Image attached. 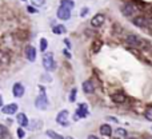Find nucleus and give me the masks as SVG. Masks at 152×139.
I'll use <instances>...</instances> for the list:
<instances>
[{
	"label": "nucleus",
	"instance_id": "obj_1",
	"mask_svg": "<svg viewBox=\"0 0 152 139\" xmlns=\"http://www.w3.org/2000/svg\"><path fill=\"white\" fill-rule=\"evenodd\" d=\"M40 91H41V94L36 98L35 106H36V108H39V110H45V108L48 107V99H47V96H45L44 88H43L41 86H40Z\"/></svg>",
	"mask_w": 152,
	"mask_h": 139
},
{
	"label": "nucleus",
	"instance_id": "obj_2",
	"mask_svg": "<svg viewBox=\"0 0 152 139\" xmlns=\"http://www.w3.org/2000/svg\"><path fill=\"white\" fill-rule=\"evenodd\" d=\"M43 66H44V68L47 70L48 72H51V71H54L55 70V60H54V55H52V52H48V54L44 55V58H43Z\"/></svg>",
	"mask_w": 152,
	"mask_h": 139
},
{
	"label": "nucleus",
	"instance_id": "obj_3",
	"mask_svg": "<svg viewBox=\"0 0 152 139\" xmlns=\"http://www.w3.org/2000/svg\"><path fill=\"white\" fill-rule=\"evenodd\" d=\"M126 41L130 46H132V47H142V46L144 44V41H143L137 35H133V34L128 35V36L126 38Z\"/></svg>",
	"mask_w": 152,
	"mask_h": 139
},
{
	"label": "nucleus",
	"instance_id": "obj_4",
	"mask_svg": "<svg viewBox=\"0 0 152 139\" xmlns=\"http://www.w3.org/2000/svg\"><path fill=\"white\" fill-rule=\"evenodd\" d=\"M105 22V16L103 13H98L91 19V25L93 28H98V27H101Z\"/></svg>",
	"mask_w": 152,
	"mask_h": 139
},
{
	"label": "nucleus",
	"instance_id": "obj_5",
	"mask_svg": "<svg viewBox=\"0 0 152 139\" xmlns=\"http://www.w3.org/2000/svg\"><path fill=\"white\" fill-rule=\"evenodd\" d=\"M121 12H123L124 16H132L136 12V7H135L133 3H126L121 7Z\"/></svg>",
	"mask_w": 152,
	"mask_h": 139
},
{
	"label": "nucleus",
	"instance_id": "obj_6",
	"mask_svg": "<svg viewBox=\"0 0 152 139\" xmlns=\"http://www.w3.org/2000/svg\"><path fill=\"white\" fill-rule=\"evenodd\" d=\"M132 23L136 25V27H140V28L148 27V18H147V16H135L132 19Z\"/></svg>",
	"mask_w": 152,
	"mask_h": 139
},
{
	"label": "nucleus",
	"instance_id": "obj_7",
	"mask_svg": "<svg viewBox=\"0 0 152 139\" xmlns=\"http://www.w3.org/2000/svg\"><path fill=\"white\" fill-rule=\"evenodd\" d=\"M25 92V88H24V86L22 84V83H15L12 87V94L15 98H22L23 95H24Z\"/></svg>",
	"mask_w": 152,
	"mask_h": 139
},
{
	"label": "nucleus",
	"instance_id": "obj_8",
	"mask_svg": "<svg viewBox=\"0 0 152 139\" xmlns=\"http://www.w3.org/2000/svg\"><path fill=\"white\" fill-rule=\"evenodd\" d=\"M56 122L61 126H68V111L67 110L60 111L56 117Z\"/></svg>",
	"mask_w": 152,
	"mask_h": 139
},
{
	"label": "nucleus",
	"instance_id": "obj_9",
	"mask_svg": "<svg viewBox=\"0 0 152 139\" xmlns=\"http://www.w3.org/2000/svg\"><path fill=\"white\" fill-rule=\"evenodd\" d=\"M1 112L6 115H13L17 112V104L16 103H11V104H7V106H3L1 108Z\"/></svg>",
	"mask_w": 152,
	"mask_h": 139
},
{
	"label": "nucleus",
	"instance_id": "obj_10",
	"mask_svg": "<svg viewBox=\"0 0 152 139\" xmlns=\"http://www.w3.org/2000/svg\"><path fill=\"white\" fill-rule=\"evenodd\" d=\"M24 52H25V58H27L29 62H35L36 60V50L33 46H27Z\"/></svg>",
	"mask_w": 152,
	"mask_h": 139
},
{
	"label": "nucleus",
	"instance_id": "obj_11",
	"mask_svg": "<svg viewBox=\"0 0 152 139\" xmlns=\"http://www.w3.org/2000/svg\"><path fill=\"white\" fill-rule=\"evenodd\" d=\"M57 18L61 20H68L71 18V10H67L64 7H60L57 10Z\"/></svg>",
	"mask_w": 152,
	"mask_h": 139
},
{
	"label": "nucleus",
	"instance_id": "obj_12",
	"mask_svg": "<svg viewBox=\"0 0 152 139\" xmlns=\"http://www.w3.org/2000/svg\"><path fill=\"white\" fill-rule=\"evenodd\" d=\"M87 115H88V108H87V104H84V103H82L79 106V108L76 110V119L77 118H86Z\"/></svg>",
	"mask_w": 152,
	"mask_h": 139
},
{
	"label": "nucleus",
	"instance_id": "obj_13",
	"mask_svg": "<svg viewBox=\"0 0 152 139\" xmlns=\"http://www.w3.org/2000/svg\"><path fill=\"white\" fill-rule=\"evenodd\" d=\"M83 91L86 92V94L95 92V84L92 83V80H86V82L83 83Z\"/></svg>",
	"mask_w": 152,
	"mask_h": 139
},
{
	"label": "nucleus",
	"instance_id": "obj_14",
	"mask_svg": "<svg viewBox=\"0 0 152 139\" xmlns=\"http://www.w3.org/2000/svg\"><path fill=\"white\" fill-rule=\"evenodd\" d=\"M10 55L6 51H0V67H7L10 64Z\"/></svg>",
	"mask_w": 152,
	"mask_h": 139
},
{
	"label": "nucleus",
	"instance_id": "obj_15",
	"mask_svg": "<svg viewBox=\"0 0 152 139\" xmlns=\"http://www.w3.org/2000/svg\"><path fill=\"white\" fill-rule=\"evenodd\" d=\"M16 120H17V123L20 124V127H27V126H28V118L25 117V114H23V112L17 114Z\"/></svg>",
	"mask_w": 152,
	"mask_h": 139
},
{
	"label": "nucleus",
	"instance_id": "obj_16",
	"mask_svg": "<svg viewBox=\"0 0 152 139\" xmlns=\"http://www.w3.org/2000/svg\"><path fill=\"white\" fill-rule=\"evenodd\" d=\"M100 134L104 136H111L112 135V127L109 126V124L104 123L100 126Z\"/></svg>",
	"mask_w": 152,
	"mask_h": 139
},
{
	"label": "nucleus",
	"instance_id": "obj_17",
	"mask_svg": "<svg viewBox=\"0 0 152 139\" xmlns=\"http://www.w3.org/2000/svg\"><path fill=\"white\" fill-rule=\"evenodd\" d=\"M112 100L115 102V103H124L126 102V95L121 94V92H116V94H112Z\"/></svg>",
	"mask_w": 152,
	"mask_h": 139
},
{
	"label": "nucleus",
	"instance_id": "obj_18",
	"mask_svg": "<svg viewBox=\"0 0 152 139\" xmlns=\"http://www.w3.org/2000/svg\"><path fill=\"white\" fill-rule=\"evenodd\" d=\"M0 139H11V134L4 124H0Z\"/></svg>",
	"mask_w": 152,
	"mask_h": 139
},
{
	"label": "nucleus",
	"instance_id": "obj_19",
	"mask_svg": "<svg viewBox=\"0 0 152 139\" xmlns=\"http://www.w3.org/2000/svg\"><path fill=\"white\" fill-rule=\"evenodd\" d=\"M115 138L117 139H126L127 138V130L124 128H116L115 130V133H114Z\"/></svg>",
	"mask_w": 152,
	"mask_h": 139
},
{
	"label": "nucleus",
	"instance_id": "obj_20",
	"mask_svg": "<svg viewBox=\"0 0 152 139\" xmlns=\"http://www.w3.org/2000/svg\"><path fill=\"white\" fill-rule=\"evenodd\" d=\"M45 134H47V136H50L51 139H66V138H63L60 134L55 133V131H52V130H47V133Z\"/></svg>",
	"mask_w": 152,
	"mask_h": 139
},
{
	"label": "nucleus",
	"instance_id": "obj_21",
	"mask_svg": "<svg viewBox=\"0 0 152 139\" xmlns=\"http://www.w3.org/2000/svg\"><path fill=\"white\" fill-rule=\"evenodd\" d=\"M73 1L72 0H61L60 1V7H64V8H67V10H71V8H73Z\"/></svg>",
	"mask_w": 152,
	"mask_h": 139
},
{
	"label": "nucleus",
	"instance_id": "obj_22",
	"mask_svg": "<svg viewBox=\"0 0 152 139\" xmlns=\"http://www.w3.org/2000/svg\"><path fill=\"white\" fill-rule=\"evenodd\" d=\"M52 31H54V34H64L66 28H64V25H55Z\"/></svg>",
	"mask_w": 152,
	"mask_h": 139
},
{
	"label": "nucleus",
	"instance_id": "obj_23",
	"mask_svg": "<svg viewBox=\"0 0 152 139\" xmlns=\"http://www.w3.org/2000/svg\"><path fill=\"white\" fill-rule=\"evenodd\" d=\"M144 118H146L147 120H149V122H152V107H148L146 110V112H144Z\"/></svg>",
	"mask_w": 152,
	"mask_h": 139
},
{
	"label": "nucleus",
	"instance_id": "obj_24",
	"mask_svg": "<svg viewBox=\"0 0 152 139\" xmlns=\"http://www.w3.org/2000/svg\"><path fill=\"white\" fill-rule=\"evenodd\" d=\"M47 46H48L47 39L41 38L40 39V51H45V50H47Z\"/></svg>",
	"mask_w": 152,
	"mask_h": 139
},
{
	"label": "nucleus",
	"instance_id": "obj_25",
	"mask_svg": "<svg viewBox=\"0 0 152 139\" xmlns=\"http://www.w3.org/2000/svg\"><path fill=\"white\" fill-rule=\"evenodd\" d=\"M101 47V41L100 40H96L95 43H93V46H92V48H93V52H98L99 50H100Z\"/></svg>",
	"mask_w": 152,
	"mask_h": 139
},
{
	"label": "nucleus",
	"instance_id": "obj_26",
	"mask_svg": "<svg viewBox=\"0 0 152 139\" xmlns=\"http://www.w3.org/2000/svg\"><path fill=\"white\" fill-rule=\"evenodd\" d=\"M76 88H72L71 90V94H70V102H75L76 100Z\"/></svg>",
	"mask_w": 152,
	"mask_h": 139
},
{
	"label": "nucleus",
	"instance_id": "obj_27",
	"mask_svg": "<svg viewBox=\"0 0 152 139\" xmlns=\"http://www.w3.org/2000/svg\"><path fill=\"white\" fill-rule=\"evenodd\" d=\"M17 136H19L20 139H23L25 136V133H24V130L22 128V127H19V128H17Z\"/></svg>",
	"mask_w": 152,
	"mask_h": 139
},
{
	"label": "nucleus",
	"instance_id": "obj_28",
	"mask_svg": "<svg viewBox=\"0 0 152 139\" xmlns=\"http://www.w3.org/2000/svg\"><path fill=\"white\" fill-rule=\"evenodd\" d=\"M31 1H32V4H33V6L40 7V6H43V4H44L45 0H31Z\"/></svg>",
	"mask_w": 152,
	"mask_h": 139
},
{
	"label": "nucleus",
	"instance_id": "obj_29",
	"mask_svg": "<svg viewBox=\"0 0 152 139\" xmlns=\"http://www.w3.org/2000/svg\"><path fill=\"white\" fill-rule=\"evenodd\" d=\"M27 10H28V12H31V13L36 12V10H35V8H32V7H27Z\"/></svg>",
	"mask_w": 152,
	"mask_h": 139
},
{
	"label": "nucleus",
	"instance_id": "obj_30",
	"mask_svg": "<svg viewBox=\"0 0 152 139\" xmlns=\"http://www.w3.org/2000/svg\"><path fill=\"white\" fill-rule=\"evenodd\" d=\"M107 119L108 120H112V122H117V119H116V118H114V117H108Z\"/></svg>",
	"mask_w": 152,
	"mask_h": 139
},
{
	"label": "nucleus",
	"instance_id": "obj_31",
	"mask_svg": "<svg viewBox=\"0 0 152 139\" xmlns=\"http://www.w3.org/2000/svg\"><path fill=\"white\" fill-rule=\"evenodd\" d=\"M87 12H88V10H87V8H84V10H82V16H84Z\"/></svg>",
	"mask_w": 152,
	"mask_h": 139
},
{
	"label": "nucleus",
	"instance_id": "obj_32",
	"mask_svg": "<svg viewBox=\"0 0 152 139\" xmlns=\"http://www.w3.org/2000/svg\"><path fill=\"white\" fill-rule=\"evenodd\" d=\"M87 139H99L98 136H95V135H88V138Z\"/></svg>",
	"mask_w": 152,
	"mask_h": 139
},
{
	"label": "nucleus",
	"instance_id": "obj_33",
	"mask_svg": "<svg viewBox=\"0 0 152 139\" xmlns=\"http://www.w3.org/2000/svg\"><path fill=\"white\" fill-rule=\"evenodd\" d=\"M3 106V98H1V95H0V107Z\"/></svg>",
	"mask_w": 152,
	"mask_h": 139
},
{
	"label": "nucleus",
	"instance_id": "obj_34",
	"mask_svg": "<svg viewBox=\"0 0 152 139\" xmlns=\"http://www.w3.org/2000/svg\"><path fill=\"white\" fill-rule=\"evenodd\" d=\"M66 139H73V138H72V136H67Z\"/></svg>",
	"mask_w": 152,
	"mask_h": 139
},
{
	"label": "nucleus",
	"instance_id": "obj_35",
	"mask_svg": "<svg viewBox=\"0 0 152 139\" xmlns=\"http://www.w3.org/2000/svg\"><path fill=\"white\" fill-rule=\"evenodd\" d=\"M128 139H135V138H128Z\"/></svg>",
	"mask_w": 152,
	"mask_h": 139
},
{
	"label": "nucleus",
	"instance_id": "obj_36",
	"mask_svg": "<svg viewBox=\"0 0 152 139\" xmlns=\"http://www.w3.org/2000/svg\"><path fill=\"white\" fill-rule=\"evenodd\" d=\"M22 1H25V0H22Z\"/></svg>",
	"mask_w": 152,
	"mask_h": 139
}]
</instances>
